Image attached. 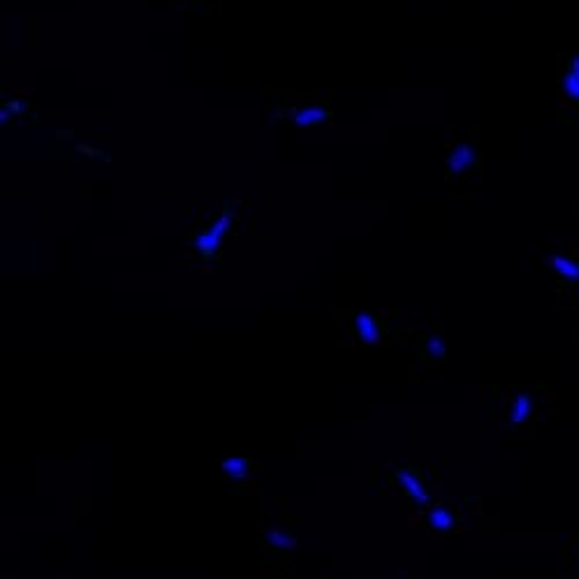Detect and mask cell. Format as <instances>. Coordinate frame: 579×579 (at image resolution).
I'll return each mask as SVG.
<instances>
[{"label": "cell", "instance_id": "30bf717a", "mask_svg": "<svg viewBox=\"0 0 579 579\" xmlns=\"http://www.w3.org/2000/svg\"><path fill=\"white\" fill-rule=\"evenodd\" d=\"M248 463L246 459H239V456H230V459L222 461V470H225L227 477H232V480H244L248 475Z\"/></svg>", "mask_w": 579, "mask_h": 579}, {"label": "cell", "instance_id": "6da1fadb", "mask_svg": "<svg viewBox=\"0 0 579 579\" xmlns=\"http://www.w3.org/2000/svg\"><path fill=\"white\" fill-rule=\"evenodd\" d=\"M394 485H397L401 492L408 496V498L415 501L419 507L429 505V489H426L424 480L415 473V470L399 468L397 473H394Z\"/></svg>", "mask_w": 579, "mask_h": 579}, {"label": "cell", "instance_id": "8992f818", "mask_svg": "<svg viewBox=\"0 0 579 579\" xmlns=\"http://www.w3.org/2000/svg\"><path fill=\"white\" fill-rule=\"evenodd\" d=\"M533 412V399L528 394H519V397L512 399L510 410H507V419L512 424H524Z\"/></svg>", "mask_w": 579, "mask_h": 579}, {"label": "cell", "instance_id": "277c9868", "mask_svg": "<svg viewBox=\"0 0 579 579\" xmlns=\"http://www.w3.org/2000/svg\"><path fill=\"white\" fill-rule=\"evenodd\" d=\"M355 332H357L361 343H378L380 341V324L371 313H357L355 315Z\"/></svg>", "mask_w": 579, "mask_h": 579}, {"label": "cell", "instance_id": "ba28073f", "mask_svg": "<svg viewBox=\"0 0 579 579\" xmlns=\"http://www.w3.org/2000/svg\"><path fill=\"white\" fill-rule=\"evenodd\" d=\"M426 521H429V526L434 528V531H450V528L454 526V512L445 505H436L429 510Z\"/></svg>", "mask_w": 579, "mask_h": 579}, {"label": "cell", "instance_id": "8fae6325", "mask_svg": "<svg viewBox=\"0 0 579 579\" xmlns=\"http://www.w3.org/2000/svg\"><path fill=\"white\" fill-rule=\"evenodd\" d=\"M561 88H563V95L570 100V103H579V77L575 72H565L563 79H561Z\"/></svg>", "mask_w": 579, "mask_h": 579}, {"label": "cell", "instance_id": "3957f363", "mask_svg": "<svg viewBox=\"0 0 579 579\" xmlns=\"http://www.w3.org/2000/svg\"><path fill=\"white\" fill-rule=\"evenodd\" d=\"M285 116H288L290 123L302 125V128H315V125L324 123V120L332 116V112L317 105H304V107H290L285 112Z\"/></svg>", "mask_w": 579, "mask_h": 579}, {"label": "cell", "instance_id": "7a4b0ae2", "mask_svg": "<svg viewBox=\"0 0 579 579\" xmlns=\"http://www.w3.org/2000/svg\"><path fill=\"white\" fill-rule=\"evenodd\" d=\"M230 222H232V215L230 213H222L220 218H215V222L209 230H204L197 237L195 241V246H197V251L202 253L204 257H211L215 251H218V246H220V241L222 237H225V232H227V227H230Z\"/></svg>", "mask_w": 579, "mask_h": 579}, {"label": "cell", "instance_id": "5b68a950", "mask_svg": "<svg viewBox=\"0 0 579 579\" xmlns=\"http://www.w3.org/2000/svg\"><path fill=\"white\" fill-rule=\"evenodd\" d=\"M473 160H475V151L470 149L468 144H459L450 154V158H448V171H450L452 176L461 174V171L466 169L468 165H473Z\"/></svg>", "mask_w": 579, "mask_h": 579}, {"label": "cell", "instance_id": "7c38bea8", "mask_svg": "<svg viewBox=\"0 0 579 579\" xmlns=\"http://www.w3.org/2000/svg\"><path fill=\"white\" fill-rule=\"evenodd\" d=\"M424 352L429 355L431 359H443L445 357V343H443L441 336H431V339L424 343Z\"/></svg>", "mask_w": 579, "mask_h": 579}, {"label": "cell", "instance_id": "4fadbf2b", "mask_svg": "<svg viewBox=\"0 0 579 579\" xmlns=\"http://www.w3.org/2000/svg\"><path fill=\"white\" fill-rule=\"evenodd\" d=\"M570 72H575L577 77H579V56H575V59H572V63H570Z\"/></svg>", "mask_w": 579, "mask_h": 579}, {"label": "cell", "instance_id": "5bb4252c", "mask_svg": "<svg viewBox=\"0 0 579 579\" xmlns=\"http://www.w3.org/2000/svg\"><path fill=\"white\" fill-rule=\"evenodd\" d=\"M577 302H579V288H577Z\"/></svg>", "mask_w": 579, "mask_h": 579}, {"label": "cell", "instance_id": "9c48e42d", "mask_svg": "<svg viewBox=\"0 0 579 579\" xmlns=\"http://www.w3.org/2000/svg\"><path fill=\"white\" fill-rule=\"evenodd\" d=\"M264 543L273 547V549H295L297 538H292L290 533L281 531V528H269V531L264 533Z\"/></svg>", "mask_w": 579, "mask_h": 579}, {"label": "cell", "instance_id": "52a82bcc", "mask_svg": "<svg viewBox=\"0 0 579 579\" xmlns=\"http://www.w3.org/2000/svg\"><path fill=\"white\" fill-rule=\"evenodd\" d=\"M549 266L568 281H579V262L568 255H549Z\"/></svg>", "mask_w": 579, "mask_h": 579}]
</instances>
